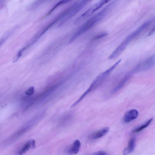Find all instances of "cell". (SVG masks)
Listing matches in <instances>:
<instances>
[{"instance_id":"6da1fadb","label":"cell","mask_w":155,"mask_h":155,"mask_svg":"<svg viewBox=\"0 0 155 155\" xmlns=\"http://www.w3.org/2000/svg\"><path fill=\"white\" fill-rule=\"evenodd\" d=\"M116 1V0L112 1L89 19L73 35L69 41V43H72L76 38L91 28L100 21L111 10Z\"/></svg>"},{"instance_id":"7a4b0ae2","label":"cell","mask_w":155,"mask_h":155,"mask_svg":"<svg viewBox=\"0 0 155 155\" xmlns=\"http://www.w3.org/2000/svg\"><path fill=\"white\" fill-rule=\"evenodd\" d=\"M121 61V60L120 59L108 69L97 76L93 81L87 90L71 105V107H73L77 105L88 94L94 90L101 85L106 79L110 74L119 64Z\"/></svg>"},{"instance_id":"3957f363","label":"cell","mask_w":155,"mask_h":155,"mask_svg":"<svg viewBox=\"0 0 155 155\" xmlns=\"http://www.w3.org/2000/svg\"><path fill=\"white\" fill-rule=\"evenodd\" d=\"M90 1L82 0L77 2L64 11V15L60 20L58 26L59 27L68 21L81 10Z\"/></svg>"},{"instance_id":"277c9868","label":"cell","mask_w":155,"mask_h":155,"mask_svg":"<svg viewBox=\"0 0 155 155\" xmlns=\"http://www.w3.org/2000/svg\"><path fill=\"white\" fill-rule=\"evenodd\" d=\"M110 1L107 0H101L96 3L93 5L87 10L83 13L79 17H78L74 21V23H77L89 17L95 12L99 9L104 5Z\"/></svg>"},{"instance_id":"5b68a950","label":"cell","mask_w":155,"mask_h":155,"mask_svg":"<svg viewBox=\"0 0 155 155\" xmlns=\"http://www.w3.org/2000/svg\"><path fill=\"white\" fill-rule=\"evenodd\" d=\"M155 64V56H151L139 64L134 71L136 72L146 70L153 67Z\"/></svg>"},{"instance_id":"8992f818","label":"cell","mask_w":155,"mask_h":155,"mask_svg":"<svg viewBox=\"0 0 155 155\" xmlns=\"http://www.w3.org/2000/svg\"><path fill=\"white\" fill-rule=\"evenodd\" d=\"M129 43L126 40H124L110 55L109 58L112 59L119 56L125 49Z\"/></svg>"},{"instance_id":"52a82bcc","label":"cell","mask_w":155,"mask_h":155,"mask_svg":"<svg viewBox=\"0 0 155 155\" xmlns=\"http://www.w3.org/2000/svg\"><path fill=\"white\" fill-rule=\"evenodd\" d=\"M150 21H148L145 22L136 30L128 35L125 40L130 42L146 28L150 25Z\"/></svg>"},{"instance_id":"ba28073f","label":"cell","mask_w":155,"mask_h":155,"mask_svg":"<svg viewBox=\"0 0 155 155\" xmlns=\"http://www.w3.org/2000/svg\"><path fill=\"white\" fill-rule=\"evenodd\" d=\"M138 112L134 109H132L127 111L124 114V121L125 123L129 122L135 119L138 117Z\"/></svg>"},{"instance_id":"9c48e42d","label":"cell","mask_w":155,"mask_h":155,"mask_svg":"<svg viewBox=\"0 0 155 155\" xmlns=\"http://www.w3.org/2000/svg\"><path fill=\"white\" fill-rule=\"evenodd\" d=\"M35 146V141L34 140H31L27 142L18 152L19 155H23L31 149H34Z\"/></svg>"},{"instance_id":"30bf717a","label":"cell","mask_w":155,"mask_h":155,"mask_svg":"<svg viewBox=\"0 0 155 155\" xmlns=\"http://www.w3.org/2000/svg\"><path fill=\"white\" fill-rule=\"evenodd\" d=\"M109 127H106L96 131L90 136V138L93 140L100 138L106 134L109 131Z\"/></svg>"},{"instance_id":"8fae6325","label":"cell","mask_w":155,"mask_h":155,"mask_svg":"<svg viewBox=\"0 0 155 155\" xmlns=\"http://www.w3.org/2000/svg\"><path fill=\"white\" fill-rule=\"evenodd\" d=\"M81 145V142L79 140H75L68 150V153L71 154H77L79 151Z\"/></svg>"},{"instance_id":"7c38bea8","label":"cell","mask_w":155,"mask_h":155,"mask_svg":"<svg viewBox=\"0 0 155 155\" xmlns=\"http://www.w3.org/2000/svg\"><path fill=\"white\" fill-rule=\"evenodd\" d=\"M135 138H132L129 140L127 148L124 150L123 155H127L128 153H131L134 150L135 147Z\"/></svg>"},{"instance_id":"4fadbf2b","label":"cell","mask_w":155,"mask_h":155,"mask_svg":"<svg viewBox=\"0 0 155 155\" xmlns=\"http://www.w3.org/2000/svg\"><path fill=\"white\" fill-rule=\"evenodd\" d=\"M131 74V73H129L126 75L114 89L112 92L113 93L116 92L121 89L130 78Z\"/></svg>"},{"instance_id":"5bb4252c","label":"cell","mask_w":155,"mask_h":155,"mask_svg":"<svg viewBox=\"0 0 155 155\" xmlns=\"http://www.w3.org/2000/svg\"><path fill=\"white\" fill-rule=\"evenodd\" d=\"M153 120V118H151L148 120L146 123L142 125L133 131V132L137 133L140 132L147 127L150 124Z\"/></svg>"},{"instance_id":"9a60e30c","label":"cell","mask_w":155,"mask_h":155,"mask_svg":"<svg viewBox=\"0 0 155 155\" xmlns=\"http://www.w3.org/2000/svg\"><path fill=\"white\" fill-rule=\"evenodd\" d=\"M70 1H71L70 0H62L60 1L56 4H55V5L52 8V9H51V10H50V11L47 13L46 16H47L53 12V11H54L55 9H56L58 6H59L60 5L67 3Z\"/></svg>"},{"instance_id":"2e32d148","label":"cell","mask_w":155,"mask_h":155,"mask_svg":"<svg viewBox=\"0 0 155 155\" xmlns=\"http://www.w3.org/2000/svg\"><path fill=\"white\" fill-rule=\"evenodd\" d=\"M42 1H37L32 4L29 7L30 10H34L38 7L42 2Z\"/></svg>"},{"instance_id":"e0dca14e","label":"cell","mask_w":155,"mask_h":155,"mask_svg":"<svg viewBox=\"0 0 155 155\" xmlns=\"http://www.w3.org/2000/svg\"><path fill=\"white\" fill-rule=\"evenodd\" d=\"M34 87L32 86L29 87L26 91L25 94L28 95H31L34 94Z\"/></svg>"},{"instance_id":"ac0fdd59","label":"cell","mask_w":155,"mask_h":155,"mask_svg":"<svg viewBox=\"0 0 155 155\" xmlns=\"http://www.w3.org/2000/svg\"><path fill=\"white\" fill-rule=\"evenodd\" d=\"M107 153L104 151H99L93 153L92 155H106Z\"/></svg>"},{"instance_id":"d6986e66","label":"cell","mask_w":155,"mask_h":155,"mask_svg":"<svg viewBox=\"0 0 155 155\" xmlns=\"http://www.w3.org/2000/svg\"><path fill=\"white\" fill-rule=\"evenodd\" d=\"M107 35V34L106 33H101V34H99L98 35H97L96 36H95L94 38V39L95 40L97 39L100 38H102L103 37L106 36Z\"/></svg>"},{"instance_id":"ffe728a7","label":"cell","mask_w":155,"mask_h":155,"mask_svg":"<svg viewBox=\"0 0 155 155\" xmlns=\"http://www.w3.org/2000/svg\"><path fill=\"white\" fill-rule=\"evenodd\" d=\"M155 32V26L151 29L150 31L149 35H150L152 34Z\"/></svg>"}]
</instances>
